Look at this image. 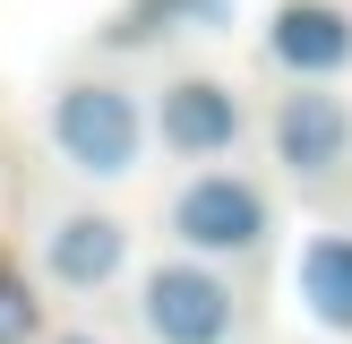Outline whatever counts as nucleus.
<instances>
[{"label": "nucleus", "mask_w": 352, "mask_h": 344, "mask_svg": "<svg viewBox=\"0 0 352 344\" xmlns=\"http://www.w3.org/2000/svg\"><path fill=\"white\" fill-rule=\"evenodd\" d=\"M52 138H60V155L78 172H129L138 164V103L120 95V86H69L60 103H52Z\"/></svg>", "instance_id": "1"}, {"label": "nucleus", "mask_w": 352, "mask_h": 344, "mask_svg": "<svg viewBox=\"0 0 352 344\" xmlns=\"http://www.w3.org/2000/svg\"><path fill=\"white\" fill-rule=\"evenodd\" d=\"M172 233L189 241V250L223 258V250H250L258 233H267V198H258L250 181H232V172H206V181L181 189V206H172Z\"/></svg>", "instance_id": "2"}, {"label": "nucleus", "mask_w": 352, "mask_h": 344, "mask_svg": "<svg viewBox=\"0 0 352 344\" xmlns=\"http://www.w3.org/2000/svg\"><path fill=\"white\" fill-rule=\"evenodd\" d=\"M146 327L164 344H223L232 336V292L206 267H155L146 275Z\"/></svg>", "instance_id": "3"}, {"label": "nucleus", "mask_w": 352, "mask_h": 344, "mask_svg": "<svg viewBox=\"0 0 352 344\" xmlns=\"http://www.w3.org/2000/svg\"><path fill=\"white\" fill-rule=\"evenodd\" d=\"M164 147H181V155H223L241 138V103H232V86H215V78H181V86H164Z\"/></svg>", "instance_id": "4"}, {"label": "nucleus", "mask_w": 352, "mask_h": 344, "mask_svg": "<svg viewBox=\"0 0 352 344\" xmlns=\"http://www.w3.org/2000/svg\"><path fill=\"white\" fill-rule=\"evenodd\" d=\"M344 138H352V112L327 86H301V95H284V112H275V155H284L292 172H327L344 155Z\"/></svg>", "instance_id": "5"}, {"label": "nucleus", "mask_w": 352, "mask_h": 344, "mask_svg": "<svg viewBox=\"0 0 352 344\" xmlns=\"http://www.w3.org/2000/svg\"><path fill=\"white\" fill-rule=\"evenodd\" d=\"M275 61L284 69H301V78H327V69H344L352 61V17L344 9H327V0H292L284 17H275Z\"/></svg>", "instance_id": "6"}, {"label": "nucleus", "mask_w": 352, "mask_h": 344, "mask_svg": "<svg viewBox=\"0 0 352 344\" xmlns=\"http://www.w3.org/2000/svg\"><path fill=\"white\" fill-rule=\"evenodd\" d=\"M120 250H129V233H120L112 215H69L60 233H52V275L60 284H103V275L120 267Z\"/></svg>", "instance_id": "7"}, {"label": "nucleus", "mask_w": 352, "mask_h": 344, "mask_svg": "<svg viewBox=\"0 0 352 344\" xmlns=\"http://www.w3.org/2000/svg\"><path fill=\"white\" fill-rule=\"evenodd\" d=\"M301 301L318 310L327 327H352V241H318L301 258Z\"/></svg>", "instance_id": "8"}, {"label": "nucleus", "mask_w": 352, "mask_h": 344, "mask_svg": "<svg viewBox=\"0 0 352 344\" xmlns=\"http://www.w3.org/2000/svg\"><path fill=\"white\" fill-rule=\"evenodd\" d=\"M34 336V292L17 267H0V344H26Z\"/></svg>", "instance_id": "9"}, {"label": "nucleus", "mask_w": 352, "mask_h": 344, "mask_svg": "<svg viewBox=\"0 0 352 344\" xmlns=\"http://www.w3.org/2000/svg\"><path fill=\"white\" fill-rule=\"evenodd\" d=\"M78 344H86V336H78Z\"/></svg>", "instance_id": "10"}]
</instances>
